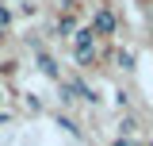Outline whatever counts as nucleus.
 I'll list each match as a JSON object with an SVG mask.
<instances>
[{
  "label": "nucleus",
  "mask_w": 153,
  "mask_h": 146,
  "mask_svg": "<svg viewBox=\"0 0 153 146\" xmlns=\"http://www.w3.org/2000/svg\"><path fill=\"white\" fill-rule=\"evenodd\" d=\"M92 58H96V38H92V31H76V62L88 65Z\"/></svg>",
  "instance_id": "f257e3e1"
},
{
  "label": "nucleus",
  "mask_w": 153,
  "mask_h": 146,
  "mask_svg": "<svg viewBox=\"0 0 153 146\" xmlns=\"http://www.w3.org/2000/svg\"><path fill=\"white\" fill-rule=\"evenodd\" d=\"M61 100H96V96L84 89L80 81H65V85H61Z\"/></svg>",
  "instance_id": "f03ea898"
},
{
  "label": "nucleus",
  "mask_w": 153,
  "mask_h": 146,
  "mask_svg": "<svg viewBox=\"0 0 153 146\" xmlns=\"http://www.w3.org/2000/svg\"><path fill=\"white\" fill-rule=\"evenodd\" d=\"M92 27L100 31V35H107V31H115V16L107 12V8H100V12H96V19H92Z\"/></svg>",
  "instance_id": "7ed1b4c3"
},
{
  "label": "nucleus",
  "mask_w": 153,
  "mask_h": 146,
  "mask_svg": "<svg viewBox=\"0 0 153 146\" xmlns=\"http://www.w3.org/2000/svg\"><path fill=\"white\" fill-rule=\"evenodd\" d=\"M38 69L46 73V77H57V65H54V62H50L46 54H38Z\"/></svg>",
  "instance_id": "20e7f679"
},
{
  "label": "nucleus",
  "mask_w": 153,
  "mask_h": 146,
  "mask_svg": "<svg viewBox=\"0 0 153 146\" xmlns=\"http://www.w3.org/2000/svg\"><path fill=\"white\" fill-rule=\"evenodd\" d=\"M115 65H123V69H134V58L126 54V50H119V54H115Z\"/></svg>",
  "instance_id": "39448f33"
},
{
  "label": "nucleus",
  "mask_w": 153,
  "mask_h": 146,
  "mask_svg": "<svg viewBox=\"0 0 153 146\" xmlns=\"http://www.w3.org/2000/svg\"><path fill=\"white\" fill-rule=\"evenodd\" d=\"M0 119H12V104H8L4 92H0Z\"/></svg>",
  "instance_id": "423d86ee"
},
{
  "label": "nucleus",
  "mask_w": 153,
  "mask_h": 146,
  "mask_svg": "<svg viewBox=\"0 0 153 146\" xmlns=\"http://www.w3.org/2000/svg\"><path fill=\"white\" fill-rule=\"evenodd\" d=\"M8 23H12V12H8V8H0V27H8Z\"/></svg>",
  "instance_id": "0eeeda50"
},
{
  "label": "nucleus",
  "mask_w": 153,
  "mask_h": 146,
  "mask_svg": "<svg viewBox=\"0 0 153 146\" xmlns=\"http://www.w3.org/2000/svg\"><path fill=\"white\" fill-rule=\"evenodd\" d=\"M115 146H134V142H130V138H119V142H115Z\"/></svg>",
  "instance_id": "6e6552de"
},
{
  "label": "nucleus",
  "mask_w": 153,
  "mask_h": 146,
  "mask_svg": "<svg viewBox=\"0 0 153 146\" xmlns=\"http://www.w3.org/2000/svg\"><path fill=\"white\" fill-rule=\"evenodd\" d=\"M61 4H76V0H61Z\"/></svg>",
  "instance_id": "1a4fd4ad"
}]
</instances>
